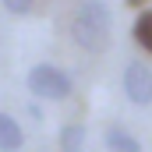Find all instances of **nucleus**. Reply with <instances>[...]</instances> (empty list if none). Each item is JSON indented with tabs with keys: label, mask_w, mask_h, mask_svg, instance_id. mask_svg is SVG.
<instances>
[{
	"label": "nucleus",
	"mask_w": 152,
	"mask_h": 152,
	"mask_svg": "<svg viewBox=\"0 0 152 152\" xmlns=\"http://www.w3.org/2000/svg\"><path fill=\"white\" fill-rule=\"evenodd\" d=\"M124 96L138 106H149L152 103V71L142 60H131L124 67Z\"/></svg>",
	"instance_id": "3"
},
{
	"label": "nucleus",
	"mask_w": 152,
	"mask_h": 152,
	"mask_svg": "<svg viewBox=\"0 0 152 152\" xmlns=\"http://www.w3.org/2000/svg\"><path fill=\"white\" fill-rule=\"evenodd\" d=\"M106 145L113 152H142V145L134 142V134L124 131V127H110V131H106Z\"/></svg>",
	"instance_id": "5"
},
{
	"label": "nucleus",
	"mask_w": 152,
	"mask_h": 152,
	"mask_svg": "<svg viewBox=\"0 0 152 152\" xmlns=\"http://www.w3.org/2000/svg\"><path fill=\"white\" fill-rule=\"evenodd\" d=\"M21 142H25V134H21L18 120H11L7 113H0V152H18Z\"/></svg>",
	"instance_id": "4"
},
{
	"label": "nucleus",
	"mask_w": 152,
	"mask_h": 152,
	"mask_svg": "<svg viewBox=\"0 0 152 152\" xmlns=\"http://www.w3.org/2000/svg\"><path fill=\"white\" fill-rule=\"evenodd\" d=\"M85 145V127L81 124H64L60 127V149L64 152H81Z\"/></svg>",
	"instance_id": "6"
},
{
	"label": "nucleus",
	"mask_w": 152,
	"mask_h": 152,
	"mask_svg": "<svg viewBox=\"0 0 152 152\" xmlns=\"http://www.w3.org/2000/svg\"><path fill=\"white\" fill-rule=\"evenodd\" d=\"M28 88L39 99H67L71 96V78L53 64H36L28 71Z\"/></svg>",
	"instance_id": "2"
},
{
	"label": "nucleus",
	"mask_w": 152,
	"mask_h": 152,
	"mask_svg": "<svg viewBox=\"0 0 152 152\" xmlns=\"http://www.w3.org/2000/svg\"><path fill=\"white\" fill-rule=\"evenodd\" d=\"M4 7H7L11 14H28V11H32V0H4Z\"/></svg>",
	"instance_id": "8"
},
{
	"label": "nucleus",
	"mask_w": 152,
	"mask_h": 152,
	"mask_svg": "<svg viewBox=\"0 0 152 152\" xmlns=\"http://www.w3.org/2000/svg\"><path fill=\"white\" fill-rule=\"evenodd\" d=\"M134 39H138L142 50H149V53H152V11H145V14L134 21Z\"/></svg>",
	"instance_id": "7"
},
{
	"label": "nucleus",
	"mask_w": 152,
	"mask_h": 152,
	"mask_svg": "<svg viewBox=\"0 0 152 152\" xmlns=\"http://www.w3.org/2000/svg\"><path fill=\"white\" fill-rule=\"evenodd\" d=\"M71 36L81 50L88 53H103L110 50V39H113V14L106 7V0H85L78 7L75 21H71Z\"/></svg>",
	"instance_id": "1"
}]
</instances>
